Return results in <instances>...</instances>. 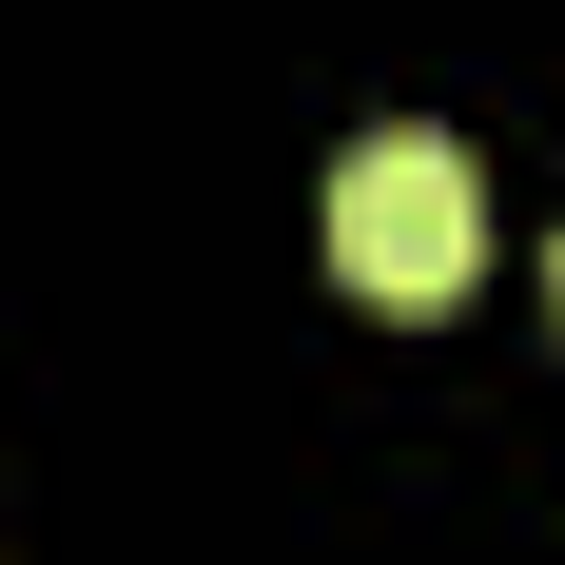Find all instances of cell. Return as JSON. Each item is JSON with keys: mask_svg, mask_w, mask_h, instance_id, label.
Wrapping results in <instances>:
<instances>
[{"mask_svg": "<svg viewBox=\"0 0 565 565\" xmlns=\"http://www.w3.org/2000/svg\"><path fill=\"white\" fill-rule=\"evenodd\" d=\"M332 274L371 292V312H449V292L488 274V175H468V137H429V117L351 137L332 157Z\"/></svg>", "mask_w": 565, "mask_h": 565, "instance_id": "obj_1", "label": "cell"}, {"mask_svg": "<svg viewBox=\"0 0 565 565\" xmlns=\"http://www.w3.org/2000/svg\"><path fill=\"white\" fill-rule=\"evenodd\" d=\"M546 312H565V254H546Z\"/></svg>", "mask_w": 565, "mask_h": 565, "instance_id": "obj_2", "label": "cell"}]
</instances>
